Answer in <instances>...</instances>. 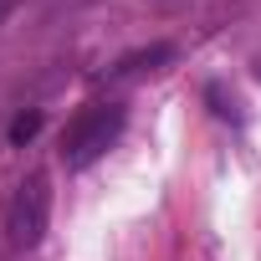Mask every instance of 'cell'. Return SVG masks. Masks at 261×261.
Segmentation results:
<instances>
[{"label": "cell", "mask_w": 261, "mask_h": 261, "mask_svg": "<svg viewBox=\"0 0 261 261\" xmlns=\"http://www.w3.org/2000/svg\"><path fill=\"white\" fill-rule=\"evenodd\" d=\"M123 123H128V108L123 102H87L72 123H67V134H62V164L67 169H87L92 159H102L118 134H123Z\"/></svg>", "instance_id": "obj_1"}, {"label": "cell", "mask_w": 261, "mask_h": 261, "mask_svg": "<svg viewBox=\"0 0 261 261\" xmlns=\"http://www.w3.org/2000/svg\"><path fill=\"white\" fill-rule=\"evenodd\" d=\"M46 225H51V179H46L41 169H31V174L11 190V205H6V241H11L16 251H31V246H41Z\"/></svg>", "instance_id": "obj_2"}, {"label": "cell", "mask_w": 261, "mask_h": 261, "mask_svg": "<svg viewBox=\"0 0 261 261\" xmlns=\"http://www.w3.org/2000/svg\"><path fill=\"white\" fill-rule=\"evenodd\" d=\"M164 62H174V46H169V41H154V46H144V51H134V57H123V62L113 67V77H144V72H159Z\"/></svg>", "instance_id": "obj_3"}, {"label": "cell", "mask_w": 261, "mask_h": 261, "mask_svg": "<svg viewBox=\"0 0 261 261\" xmlns=\"http://www.w3.org/2000/svg\"><path fill=\"white\" fill-rule=\"evenodd\" d=\"M36 134H41V113H36V108H31V113H21V118L11 123V144H16V149H21V144H31Z\"/></svg>", "instance_id": "obj_4"}, {"label": "cell", "mask_w": 261, "mask_h": 261, "mask_svg": "<svg viewBox=\"0 0 261 261\" xmlns=\"http://www.w3.org/2000/svg\"><path fill=\"white\" fill-rule=\"evenodd\" d=\"M210 102H215V113H220V118L241 123V102H236V97H225V87H210Z\"/></svg>", "instance_id": "obj_5"}, {"label": "cell", "mask_w": 261, "mask_h": 261, "mask_svg": "<svg viewBox=\"0 0 261 261\" xmlns=\"http://www.w3.org/2000/svg\"><path fill=\"white\" fill-rule=\"evenodd\" d=\"M16 11V0H0V26H6V16Z\"/></svg>", "instance_id": "obj_6"}, {"label": "cell", "mask_w": 261, "mask_h": 261, "mask_svg": "<svg viewBox=\"0 0 261 261\" xmlns=\"http://www.w3.org/2000/svg\"><path fill=\"white\" fill-rule=\"evenodd\" d=\"M251 72H256V82H261V51H256V57H251Z\"/></svg>", "instance_id": "obj_7"}]
</instances>
